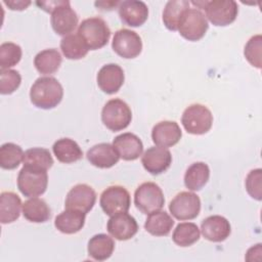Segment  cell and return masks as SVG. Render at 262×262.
<instances>
[{
	"mask_svg": "<svg viewBox=\"0 0 262 262\" xmlns=\"http://www.w3.org/2000/svg\"><path fill=\"white\" fill-rule=\"evenodd\" d=\"M62 97V86L54 77H40L30 89L31 102L42 110H50L57 106Z\"/></svg>",
	"mask_w": 262,
	"mask_h": 262,
	"instance_id": "6da1fadb",
	"label": "cell"
},
{
	"mask_svg": "<svg viewBox=\"0 0 262 262\" xmlns=\"http://www.w3.org/2000/svg\"><path fill=\"white\" fill-rule=\"evenodd\" d=\"M77 33L89 50H97L104 47L111 38V30L106 21L99 16H92L82 20Z\"/></svg>",
	"mask_w": 262,
	"mask_h": 262,
	"instance_id": "7a4b0ae2",
	"label": "cell"
},
{
	"mask_svg": "<svg viewBox=\"0 0 262 262\" xmlns=\"http://www.w3.org/2000/svg\"><path fill=\"white\" fill-rule=\"evenodd\" d=\"M132 120L130 106L120 98L110 99L102 107L101 121L111 131H121L129 126Z\"/></svg>",
	"mask_w": 262,
	"mask_h": 262,
	"instance_id": "3957f363",
	"label": "cell"
},
{
	"mask_svg": "<svg viewBox=\"0 0 262 262\" xmlns=\"http://www.w3.org/2000/svg\"><path fill=\"white\" fill-rule=\"evenodd\" d=\"M47 171L25 166L17 175V188L28 198H35L43 194L47 188Z\"/></svg>",
	"mask_w": 262,
	"mask_h": 262,
	"instance_id": "277c9868",
	"label": "cell"
},
{
	"mask_svg": "<svg viewBox=\"0 0 262 262\" xmlns=\"http://www.w3.org/2000/svg\"><path fill=\"white\" fill-rule=\"evenodd\" d=\"M181 123L187 133L202 135L211 129L213 115L204 104L193 103L184 110L181 117Z\"/></svg>",
	"mask_w": 262,
	"mask_h": 262,
	"instance_id": "5b68a950",
	"label": "cell"
},
{
	"mask_svg": "<svg viewBox=\"0 0 262 262\" xmlns=\"http://www.w3.org/2000/svg\"><path fill=\"white\" fill-rule=\"evenodd\" d=\"M134 204L143 214L160 211L165 204L162 188L155 182H143L134 192Z\"/></svg>",
	"mask_w": 262,
	"mask_h": 262,
	"instance_id": "8992f818",
	"label": "cell"
},
{
	"mask_svg": "<svg viewBox=\"0 0 262 262\" xmlns=\"http://www.w3.org/2000/svg\"><path fill=\"white\" fill-rule=\"evenodd\" d=\"M209 29L208 19L205 14L198 8L186 9L179 21L178 32L188 41L201 40Z\"/></svg>",
	"mask_w": 262,
	"mask_h": 262,
	"instance_id": "52a82bcc",
	"label": "cell"
},
{
	"mask_svg": "<svg viewBox=\"0 0 262 262\" xmlns=\"http://www.w3.org/2000/svg\"><path fill=\"white\" fill-rule=\"evenodd\" d=\"M204 10L206 18L217 27H225L232 24L238 14L237 3L233 0L207 1Z\"/></svg>",
	"mask_w": 262,
	"mask_h": 262,
	"instance_id": "ba28073f",
	"label": "cell"
},
{
	"mask_svg": "<svg viewBox=\"0 0 262 262\" xmlns=\"http://www.w3.org/2000/svg\"><path fill=\"white\" fill-rule=\"evenodd\" d=\"M99 205L106 215L113 216L118 213L128 212L131 205V196L124 186L112 185L100 194Z\"/></svg>",
	"mask_w": 262,
	"mask_h": 262,
	"instance_id": "9c48e42d",
	"label": "cell"
},
{
	"mask_svg": "<svg viewBox=\"0 0 262 262\" xmlns=\"http://www.w3.org/2000/svg\"><path fill=\"white\" fill-rule=\"evenodd\" d=\"M169 211L178 220L194 219L201 211V200L194 192L181 191L170 202Z\"/></svg>",
	"mask_w": 262,
	"mask_h": 262,
	"instance_id": "30bf717a",
	"label": "cell"
},
{
	"mask_svg": "<svg viewBox=\"0 0 262 262\" xmlns=\"http://www.w3.org/2000/svg\"><path fill=\"white\" fill-rule=\"evenodd\" d=\"M112 48L123 58H135L142 51V41L136 32L129 29H121L113 37Z\"/></svg>",
	"mask_w": 262,
	"mask_h": 262,
	"instance_id": "8fae6325",
	"label": "cell"
},
{
	"mask_svg": "<svg viewBox=\"0 0 262 262\" xmlns=\"http://www.w3.org/2000/svg\"><path fill=\"white\" fill-rule=\"evenodd\" d=\"M96 202V192L88 184L79 183L73 186L64 201L66 209L80 211L87 214L92 210Z\"/></svg>",
	"mask_w": 262,
	"mask_h": 262,
	"instance_id": "7c38bea8",
	"label": "cell"
},
{
	"mask_svg": "<svg viewBox=\"0 0 262 262\" xmlns=\"http://www.w3.org/2000/svg\"><path fill=\"white\" fill-rule=\"evenodd\" d=\"M51 27L59 36H68L78 26L79 17L77 12L71 7L70 1H66L51 12Z\"/></svg>",
	"mask_w": 262,
	"mask_h": 262,
	"instance_id": "4fadbf2b",
	"label": "cell"
},
{
	"mask_svg": "<svg viewBox=\"0 0 262 262\" xmlns=\"http://www.w3.org/2000/svg\"><path fill=\"white\" fill-rule=\"evenodd\" d=\"M106 229L108 233L118 241H128L138 231V224L135 218L127 212H122L111 216Z\"/></svg>",
	"mask_w": 262,
	"mask_h": 262,
	"instance_id": "5bb4252c",
	"label": "cell"
},
{
	"mask_svg": "<svg viewBox=\"0 0 262 262\" xmlns=\"http://www.w3.org/2000/svg\"><path fill=\"white\" fill-rule=\"evenodd\" d=\"M141 164L148 173L159 175L167 171L171 166L172 155L166 147L151 146L142 155Z\"/></svg>",
	"mask_w": 262,
	"mask_h": 262,
	"instance_id": "9a60e30c",
	"label": "cell"
},
{
	"mask_svg": "<svg viewBox=\"0 0 262 262\" xmlns=\"http://www.w3.org/2000/svg\"><path fill=\"white\" fill-rule=\"evenodd\" d=\"M125 75L123 69L117 63H107L101 67L96 76L97 85L106 94H114L124 84Z\"/></svg>",
	"mask_w": 262,
	"mask_h": 262,
	"instance_id": "2e32d148",
	"label": "cell"
},
{
	"mask_svg": "<svg viewBox=\"0 0 262 262\" xmlns=\"http://www.w3.org/2000/svg\"><path fill=\"white\" fill-rule=\"evenodd\" d=\"M119 16L129 27H140L148 17V8L143 1L126 0L118 6Z\"/></svg>",
	"mask_w": 262,
	"mask_h": 262,
	"instance_id": "e0dca14e",
	"label": "cell"
},
{
	"mask_svg": "<svg viewBox=\"0 0 262 262\" xmlns=\"http://www.w3.org/2000/svg\"><path fill=\"white\" fill-rule=\"evenodd\" d=\"M201 231L206 239L213 243H221L230 235L231 226L225 217L212 215L202 221Z\"/></svg>",
	"mask_w": 262,
	"mask_h": 262,
	"instance_id": "ac0fdd59",
	"label": "cell"
},
{
	"mask_svg": "<svg viewBox=\"0 0 262 262\" xmlns=\"http://www.w3.org/2000/svg\"><path fill=\"white\" fill-rule=\"evenodd\" d=\"M182 136L179 125L174 121H161L151 130V139L157 146L171 147L179 142Z\"/></svg>",
	"mask_w": 262,
	"mask_h": 262,
	"instance_id": "d6986e66",
	"label": "cell"
},
{
	"mask_svg": "<svg viewBox=\"0 0 262 262\" xmlns=\"http://www.w3.org/2000/svg\"><path fill=\"white\" fill-rule=\"evenodd\" d=\"M113 145L117 149L120 158L124 161L137 160L143 151L141 139L131 132L116 136L113 140Z\"/></svg>",
	"mask_w": 262,
	"mask_h": 262,
	"instance_id": "ffe728a7",
	"label": "cell"
},
{
	"mask_svg": "<svg viewBox=\"0 0 262 262\" xmlns=\"http://www.w3.org/2000/svg\"><path fill=\"white\" fill-rule=\"evenodd\" d=\"M86 157L91 165L100 169L112 168L120 160V156L114 145L106 142L98 143L90 147Z\"/></svg>",
	"mask_w": 262,
	"mask_h": 262,
	"instance_id": "44dd1931",
	"label": "cell"
},
{
	"mask_svg": "<svg viewBox=\"0 0 262 262\" xmlns=\"http://www.w3.org/2000/svg\"><path fill=\"white\" fill-rule=\"evenodd\" d=\"M85 217L86 214L80 211L66 209L55 217L54 226L62 233L74 234L84 227Z\"/></svg>",
	"mask_w": 262,
	"mask_h": 262,
	"instance_id": "7402d4cb",
	"label": "cell"
},
{
	"mask_svg": "<svg viewBox=\"0 0 262 262\" xmlns=\"http://www.w3.org/2000/svg\"><path fill=\"white\" fill-rule=\"evenodd\" d=\"M23 208L19 196L12 191H3L0 194V221L8 224L18 219Z\"/></svg>",
	"mask_w": 262,
	"mask_h": 262,
	"instance_id": "603a6c76",
	"label": "cell"
},
{
	"mask_svg": "<svg viewBox=\"0 0 262 262\" xmlns=\"http://www.w3.org/2000/svg\"><path fill=\"white\" fill-rule=\"evenodd\" d=\"M52 150L56 159L63 164H71L83 158L81 147L71 138L57 139L52 145Z\"/></svg>",
	"mask_w": 262,
	"mask_h": 262,
	"instance_id": "cb8c5ba5",
	"label": "cell"
},
{
	"mask_svg": "<svg viewBox=\"0 0 262 262\" xmlns=\"http://www.w3.org/2000/svg\"><path fill=\"white\" fill-rule=\"evenodd\" d=\"M115 250L114 239L104 233L93 235L87 246L88 255L96 261H104L108 259Z\"/></svg>",
	"mask_w": 262,
	"mask_h": 262,
	"instance_id": "d4e9b609",
	"label": "cell"
},
{
	"mask_svg": "<svg viewBox=\"0 0 262 262\" xmlns=\"http://www.w3.org/2000/svg\"><path fill=\"white\" fill-rule=\"evenodd\" d=\"M210 178V168L204 162L191 164L184 174V185L191 191L201 190Z\"/></svg>",
	"mask_w": 262,
	"mask_h": 262,
	"instance_id": "484cf974",
	"label": "cell"
},
{
	"mask_svg": "<svg viewBox=\"0 0 262 262\" xmlns=\"http://www.w3.org/2000/svg\"><path fill=\"white\" fill-rule=\"evenodd\" d=\"M24 217L34 223H44L51 217V210L47 203L37 196L30 198L23 204Z\"/></svg>",
	"mask_w": 262,
	"mask_h": 262,
	"instance_id": "4316f807",
	"label": "cell"
},
{
	"mask_svg": "<svg viewBox=\"0 0 262 262\" xmlns=\"http://www.w3.org/2000/svg\"><path fill=\"white\" fill-rule=\"evenodd\" d=\"M174 226L173 218L165 211H156L148 214L144 229L155 236H166Z\"/></svg>",
	"mask_w": 262,
	"mask_h": 262,
	"instance_id": "83f0119b",
	"label": "cell"
},
{
	"mask_svg": "<svg viewBox=\"0 0 262 262\" xmlns=\"http://www.w3.org/2000/svg\"><path fill=\"white\" fill-rule=\"evenodd\" d=\"M62 61L61 54L55 48L44 49L36 54L34 66L42 75H50L57 72Z\"/></svg>",
	"mask_w": 262,
	"mask_h": 262,
	"instance_id": "f1b7e54d",
	"label": "cell"
},
{
	"mask_svg": "<svg viewBox=\"0 0 262 262\" xmlns=\"http://www.w3.org/2000/svg\"><path fill=\"white\" fill-rule=\"evenodd\" d=\"M190 2L186 0H171L165 5L163 11V23L170 31H177L183 12L189 8Z\"/></svg>",
	"mask_w": 262,
	"mask_h": 262,
	"instance_id": "f546056e",
	"label": "cell"
},
{
	"mask_svg": "<svg viewBox=\"0 0 262 262\" xmlns=\"http://www.w3.org/2000/svg\"><path fill=\"white\" fill-rule=\"evenodd\" d=\"M60 49L68 59H81L85 57L89 51L85 42L77 34H70L60 40Z\"/></svg>",
	"mask_w": 262,
	"mask_h": 262,
	"instance_id": "4dcf8cb0",
	"label": "cell"
},
{
	"mask_svg": "<svg viewBox=\"0 0 262 262\" xmlns=\"http://www.w3.org/2000/svg\"><path fill=\"white\" fill-rule=\"evenodd\" d=\"M200 236L201 231L196 224L192 222H182L174 229L172 239L179 247H190L200 239Z\"/></svg>",
	"mask_w": 262,
	"mask_h": 262,
	"instance_id": "1f68e13d",
	"label": "cell"
},
{
	"mask_svg": "<svg viewBox=\"0 0 262 262\" xmlns=\"http://www.w3.org/2000/svg\"><path fill=\"white\" fill-rule=\"evenodd\" d=\"M24 165L47 171L53 165L50 151L43 147L29 148L24 154Z\"/></svg>",
	"mask_w": 262,
	"mask_h": 262,
	"instance_id": "d6a6232c",
	"label": "cell"
},
{
	"mask_svg": "<svg viewBox=\"0 0 262 262\" xmlns=\"http://www.w3.org/2000/svg\"><path fill=\"white\" fill-rule=\"evenodd\" d=\"M24 151L21 147L13 142L3 143L0 147V166L5 170H13L17 168L24 160Z\"/></svg>",
	"mask_w": 262,
	"mask_h": 262,
	"instance_id": "836d02e7",
	"label": "cell"
},
{
	"mask_svg": "<svg viewBox=\"0 0 262 262\" xmlns=\"http://www.w3.org/2000/svg\"><path fill=\"white\" fill-rule=\"evenodd\" d=\"M23 51L19 45L12 42H4L0 45V68L7 70L16 66L21 59Z\"/></svg>",
	"mask_w": 262,
	"mask_h": 262,
	"instance_id": "e575fe53",
	"label": "cell"
},
{
	"mask_svg": "<svg viewBox=\"0 0 262 262\" xmlns=\"http://www.w3.org/2000/svg\"><path fill=\"white\" fill-rule=\"evenodd\" d=\"M21 83V76L15 70L0 71V93L3 95L13 93Z\"/></svg>",
	"mask_w": 262,
	"mask_h": 262,
	"instance_id": "d590c367",
	"label": "cell"
},
{
	"mask_svg": "<svg viewBox=\"0 0 262 262\" xmlns=\"http://www.w3.org/2000/svg\"><path fill=\"white\" fill-rule=\"evenodd\" d=\"M261 48L262 37L261 35H255L249 39L244 50L246 59L257 69L261 68Z\"/></svg>",
	"mask_w": 262,
	"mask_h": 262,
	"instance_id": "8d00e7d4",
	"label": "cell"
},
{
	"mask_svg": "<svg viewBox=\"0 0 262 262\" xmlns=\"http://www.w3.org/2000/svg\"><path fill=\"white\" fill-rule=\"evenodd\" d=\"M261 180H262V170L260 168L251 170L246 177V182H245L246 189L248 193L257 201H261L262 199Z\"/></svg>",
	"mask_w": 262,
	"mask_h": 262,
	"instance_id": "74e56055",
	"label": "cell"
},
{
	"mask_svg": "<svg viewBox=\"0 0 262 262\" xmlns=\"http://www.w3.org/2000/svg\"><path fill=\"white\" fill-rule=\"evenodd\" d=\"M67 0H49V1H37L36 4L46 12L51 13L58 6L62 5Z\"/></svg>",
	"mask_w": 262,
	"mask_h": 262,
	"instance_id": "f35d334b",
	"label": "cell"
},
{
	"mask_svg": "<svg viewBox=\"0 0 262 262\" xmlns=\"http://www.w3.org/2000/svg\"><path fill=\"white\" fill-rule=\"evenodd\" d=\"M3 3L5 5H7L9 7V9H11V10H24L31 4V1H21V0H17V1L8 0L7 1V0H4Z\"/></svg>",
	"mask_w": 262,
	"mask_h": 262,
	"instance_id": "ab89813d",
	"label": "cell"
},
{
	"mask_svg": "<svg viewBox=\"0 0 262 262\" xmlns=\"http://www.w3.org/2000/svg\"><path fill=\"white\" fill-rule=\"evenodd\" d=\"M120 1H96L94 4L97 7V9L100 10H113L115 7L120 5Z\"/></svg>",
	"mask_w": 262,
	"mask_h": 262,
	"instance_id": "60d3db41",
	"label": "cell"
}]
</instances>
